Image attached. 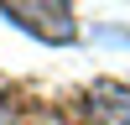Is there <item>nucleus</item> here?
I'll return each mask as SVG.
<instances>
[{"mask_svg":"<svg viewBox=\"0 0 130 125\" xmlns=\"http://www.w3.org/2000/svg\"><path fill=\"white\" fill-rule=\"evenodd\" d=\"M89 104L99 115V125H130V89H120V83H99Z\"/></svg>","mask_w":130,"mask_h":125,"instance_id":"nucleus-1","label":"nucleus"}]
</instances>
